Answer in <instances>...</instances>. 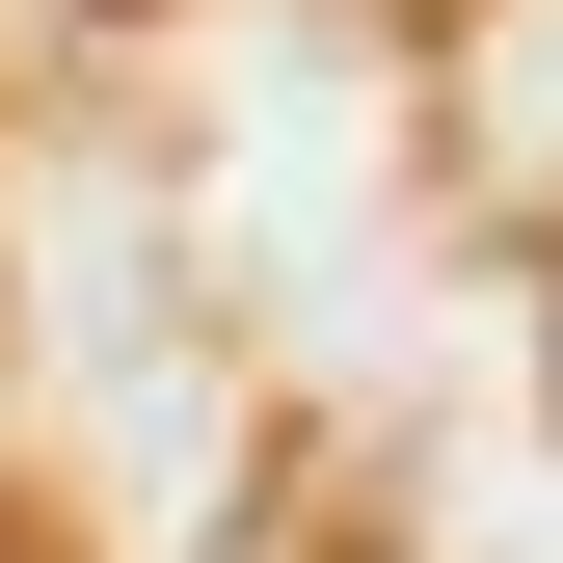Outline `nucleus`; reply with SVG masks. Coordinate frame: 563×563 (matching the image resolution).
Returning a JSON list of instances; mask_svg holds the SVG:
<instances>
[]
</instances>
